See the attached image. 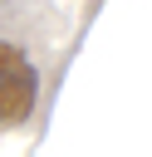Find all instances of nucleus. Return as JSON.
<instances>
[{
	"instance_id": "1",
	"label": "nucleus",
	"mask_w": 152,
	"mask_h": 157,
	"mask_svg": "<svg viewBox=\"0 0 152 157\" xmlns=\"http://www.w3.org/2000/svg\"><path fill=\"white\" fill-rule=\"evenodd\" d=\"M34 98H39V74L29 54L0 39V128H20L34 113Z\"/></svg>"
}]
</instances>
